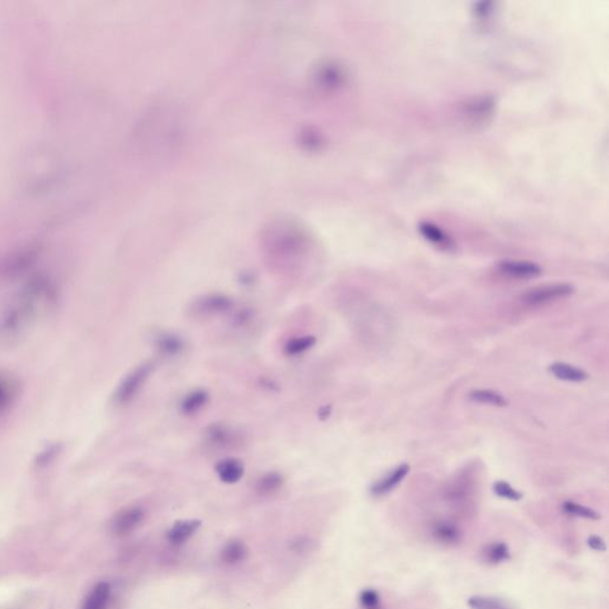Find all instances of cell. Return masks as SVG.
Instances as JSON below:
<instances>
[{"mask_svg":"<svg viewBox=\"0 0 609 609\" xmlns=\"http://www.w3.org/2000/svg\"><path fill=\"white\" fill-rule=\"evenodd\" d=\"M36 254V249H33V247H26L23 250H19L5 260L1 270L5 274H10V275L22 272L30 265V262L33 261Z\"/></svg>","mask_w":609,"mask_h":609,"instance_id":"obj_12","label":"cell"},{"mask_svg":"<svg viewBox=\"0 0 609 609\" xmlns=\"http://www.w3.org/2000/svg\"><path fill=\"white\" fill-rule=\"evenodd\" d=\"M494 99L491 97H477L466 104V113L476 121L484 119L491 115L494 108Z\"/></svg>","mask_w":609,"mask_h":609,"instance_id":"obj_20","label":"cell"},{"mask_svg":"<svg viewBox=\"0 0 609 609\" xmlns=\"http://www.w3.org/2000/svg\"><path fill=\"white\" fill-rule=\"evenodd\" d=\"M283 478L279 473L265 474L256 484V491L262 495H269L282 487Z\"/></svg>","mask_w":609,"mask_h":609,"instance_id":"obj_26","label":"cell"},{"mask_svg":"<svg viewBox=\"0 0 609 609\" xmlns=\"http://www.w3.org/2000/svg\"><path fill=\"white\" fill-rule=\"evenodd\" d=\"M272 238L267 247L272 263L288 270L295 267L299 262H302L309 247L304 237L297 231L287 230L286 232L275 235Z\"/></svg>","mask_w":609,"mask_h":609,"instance_id":"obj_2","label":"cell"},{"mask_svg":"<svg viewBox=\"0 0 609 609\" xmlns=\"http://www.w3.org/2000/svg\"><path fill=\"white\" fill-rule=\"evenodd\" d=\"M200 523L199 520L178 521L172 527V530L169 531V541L174 544H181L183 541H186L190 536H193L194 532L200 527Z\"/></svg>","mask_w":609,"mask_h":609,"instance_id":"obj_21","label":"cell"},{"mask_svg":"<svg viewBox=\"0 0 609 609\" xmlns=\"http://www.w3.org/2000/svg\"><path fill=\"white\" fill-rule=\"evenodd\" d=\"M587 544L593 551L605 552L607 550L605 541H603V538L598 537V536H590L588 538Z\"/></svg>","mask_w":609,"mask_h":609,"instance_id":"obj_31","label":"cell"},{"mask_svg":"<svg viewBox=\"0 0 609 609\" xmlns=\"http://www.w3.org/2000/svg\"><path fill=\"white\" fill-rule=\"evenodd\" d=\"M205 441L215 450H226L238 444V434L231 427L213 424L205 431Z\"/></svg>","mask_w":609,"mask_h":609,"instance_id":"obj_6","label":"cell"},{"mask_svg":"<svg viewBox=\"0 0 609 609\" xmlns=\"http://www.w3.org/2000/svg\"><path fill=\"white\" fill-rule=\"evenodd\" d=\"M359 605L362 609H382V598L375 589H364L359 594Z\"/></svg>","mask_w":609,"mask_h":609,"instance_id":"obj_29","label":"cell"},{"mask_svg":"<svg viewBox=\"0 0 609 609\" xmlns=\"http://www.w3.org/2000/svg\"><path fill=\"white\" fill-rule=\"evenodd\" d=\"M153 368L154 367L151 363H144L131 370L113 393V404L117 406H126L133 401L150 377Z\"/></svg>","mask_w":609,"mask_h":609,"instance_id":"obj_3","label":"cell"},{"mask_svg":"<svg viewBox=\"0 0 609 609\" xmlns=\"http://www.w3.org/2000/svg\"><path fill=\"white\" fill-rule=\"evenodd\" d=\"M493 491L495 495H498V498H506L509 501H520L523 496L521 491H516V488H513L508 482L505 481L495 482L493 484Z\"/></svg>","mask_w":609,"mask_h":609,"instance_id":"obj_28","label":"cell"},{"mask_svg":"<svg viewBox=\"0 0 609 609\" xmlns=\"http://www.w3.org/2000/svg\"><path fill=\"white\" fill-rule=\"evenodd\" d=\"M548 372L558 380L566 381V382H583L588 380V375L583 369L577 367L571 366L568 363H553L548 367Z\"/></svg>","mask_w":609,"mask_h":609,"instance_id":"obj_16","label":"cell"},{"mask_svg":"<svg viewBox=\"0 0 609 609\" xmlns=\"http://www.w3.org/2000/svg\"><path fill=\"white\" fill-rule=\"evenodd\" d=\"M498 269L502 274L513 279H534L541 274V268L537 263L530 261H513L506 260L498 263Z\"/></svg>","mask_w":609,"mask_h":609,"instance_id":"obj_8","label":"cell"},{"mask_svg":"<svg viewBox=\"0 0 609 609\" xmlns=\"http://www.w3.org/2000/svg\"><path fill=\"white\" fill-rule=\"evenodd\" d=\"M111 587L106 582L98 583L83 602V609H106Z\"/></svg>","mask_w":609,"mask_h":609,"instance_id":"obj_17","label":"cell"},{"mask_svg":"<svg viewBox=\"0 0 609 609\" xmlns=\"http://www.w3.org/2000/svg\"><path fill=\"white\" fill-rule=\"evenodd\" d=\"M469 398L471 401L477 404L495 406V407H505L508 405V401L503 395L491 389H476L470 393Z\"/></svg>","mask_w":609,"mask_h":609,"instance_id":"obj_22","label":"cell"},{"mask_svg":"<svg viewBox=\"0 0 609 609\" xmlns=\"http://www.w3.org/2000/svg\"><path fill=\"white\" fill-rule=\"evenodd\" d=\"M208 399H210V395H208V392L201 391V389L190 392L181 401V405H180L181 412L183 414H187V416L195 414L208 405Z\"/></svg>","mask_w":609,"mask_h":609,"instance_id":"obj_18","label":"cell"},{"mask_svg":"<svg viewBox=\"0 0 609 609\" xmlns=\"http://www.w3.org/2000/svg\"><path fill=\"white\" fill-rule=\"evenodd\" d=\"M419 231L425 240H429L434 245H437V247H441V249L450 250L455 247L454 240L439 226L434 225L432 222H421L419 226Z\"/></svg>","mask_w":609,"mask_h":609,"instance_id":"obj_14","label":"cell"},{"mask_svg":"<svg viewBox=\"0 0 609 609\" xmlns=\"http://www.w3.org/2000/svg\"><path fill=\"white\" fill-rule=\"evenodd\" d=\"M575 292V288L569 283H553L536 287L528 290L523 297V300L530 304H544L551 301L559 300L570 297Z\"/></svg>","mask_w":609,"mask_h":609,"instance_id":"obj_4","label":"cell"},{"mask_svg":"<svg viewBox=\"0 0 609 609\" xmlns=\"http://www.w3.org/2000/svg\"><path fill=\"white\" fill-rule=\"evenodd\" d=\"M409 473V464H406V463L400 464L389 471L387 475H384L382 478L377 481L373 484V487L370 488V493L377 498L389 494L391 491H394L395 488L398 487L399 484L401 483L402 481L405 480Z\"/></svg>","mask_w":609,"mask_h":609,"instance_id":"obj_7","label":"cell"},{"mask_svg":"<svg viewBox=\"0 0 609 609\" xmlns=\"http://www.w3.org/2000/svg\"><path fill=\"white\" fill-rule=\"evenodd\" d=\"M56 290L51 280L34 276L0 304V339L17 341L51 309Z\"/></svg>","mask_w":609,"mask_h":609,"instance_id":"obj_1","label":"cell"},{"mask_svg":"<svg viewBox=\"0 0 609 609\" xmlns=\"http://www.w3.org/2000/svg\"><path fill=\"white\" fill-rule=\"evenodd\" d=\"M482 558L484 562L491 566H498L502 563L508 562L512 558V553L508 545L503 541H493L487 544L482 550Z\"/></svg>","mask_w":609,"mask_h":609,"instance_id":"obj_15","label":"cell"},{"mask_svg":"<svg viewBox=\"0 0 609 609\" xmlns=\"http://www.w3.org/2000/svg\"><path fill=\"white\" fill-rule=\"evenodd\" d=\"M232 306V300L229 297L222 294H208L195 299L190 311L197 317H211L227 312Z\"/></svg>","mask_w":609,"mask_h":609,"instance_id":"obj_5","label":"cell"},{"mask_svg":"<svg viewBox=\"0 0 609 609\" xmlns=\"http://www.w3.org/2000/svg\"><path fill=\"white\" fill-rule=\"evenodd\" d=\"M468 607L470 609H512L502 598L484 595H475L468 598Z\"/></svg>","mask_w":609,"mask_h":609,"instance_id":"obj_23","label":"cell"},{"mask_svg":"<svg viewBox=\"0 0 609 609\" xmlns=\"http://www.w3.org/2000/svg\"><path fill=\"white\" fill-rule=\"evenodd\" d=\"M19 395V384L10 374L0 372V416L14 407Z\"/></svg>","mask_w":609,"mask_h":609,"instance_id":"obj_9","label":"cell"},{"mask_svg":"<svg viewBox=\"0 0 609 609\" xmlns=\"http://www.w3.org/2000/svg\"><path fill=\"white\" fill-rule=\"evenodd\" d=\"M314 344H316V337L313 336L293 338L287 342L285 352L290 356L300 355L302 352L309 350Z\"/></svg>","mask_w":609,"mask_h":609,"instance_id":"obj_27","label":"cell"},{"mask_svg":"<svg viewBox=\"0 0 609 609\" xmlns=\"http://www.w3.org/2000/svg\"><path fill=\"white\" fill-rule=\"evenodd\" d=\"M58 452V449L55 448H49L46 451L42 452L41 454L40 457H39V466H46L48 463L51 462V459H54L55 454Z\"/></svg>","mask_w":609,"mask_h":609,"instance_id":"obj_32","label":"cell"},{"mask_svg":"<svg viewBox=\"0 0 609 609\" xmlns=\"http://www.w3.org/2000/svg\"><path fill=\"white\" fill-rule=\"evenodd\" d=\"M562 511L566 513V516H576V518H582V519L598 520L601 518V516L595 509L580 505V503H577L575 501L563 502Z\"/></svg>","mask_w":609,"mask_h":609,"instance_id":"obj_25","label":"cell"},{"mask_svg":"<svg viewBox=\"0 0 609 609\" xmlns=\"http://www.w3.org/2000/svg\"><path fill=\"white\" fill-rule=\"evenodd\" d=\"M431 533L434 541L449 546L459 544L463 537L462 530L455 523L446 519L434 521L431 528Z\"/></svg>","mask_w":609,"mask_h":609,"instance_id":"obj_11","label":"cell"},{"mask_svg":"<svg viewBox=\"0 0 609 609\" xmlns=\"http://www.w3.org/2000/svg\"><path fill=\"white\" fill-rule=\"evenodd\" d=\"M143 516V509L140 507L124 509L115 516L112 521V530L118 536L130 533L142 523Z\"/></svg>","mask_w":609,"mask_h":609,"instance_id":"obj_10","label":"cell"},{"mask_svg":"<svg viewBox=\"0 0 609 609\" xmlns=\"http://www.w3.org/2000/svg\"><path fill=\"white\" fill-rule=\"evenodd\" d=\"M247 557V548L242 541H232L222 548V561L226 564H237Z\"/></svg>","mask_w":609,"mask_h":609,"instance_id":"obj_24","label":"cell"},{"mask_svg":"<svg viewBox=\"0 0 609 609\" xmlns=\"http://www.w3.org/2000/svg\"><path fill=\"white\" fill-rule=\"evenodd\" d=\"M156 349L163 357H174L183 350V341L179 336L163 334L156 339Z\"/></svg>","mask_w":609,"mask_h":609,"instance_id":"obj_19","label":"cell"},{"mask_svg":"<svg viewBox=\"0 0 609 609\" xmlns=\"http://www.w3.org/2000/svg\"><path fill=\"white\" fill-rule=\"evenodd\" d=\"M215 471L224 483H236L243 477V463L237 459H225L215 466Z\"/></svg>","mask_w":609,"mask_h":609,"instance_id":"obj_13","label":"cell"},{"mask_svg":"<svg viewBox=\"0 0 609 609\" xmlns=\"http://www.w3.org/2000/svg\"><path fill=\"white\" fill-rule=\"evenodd\" d=\"M252 318H254V313L251 312V309H240L236 313V316L233 317L232 324L235 327H244L247 323H250Z\"/></svg>","mask_w":609,"mask_h":609,"instance_id":"obj_30","label":"cell"}]
</instances>
